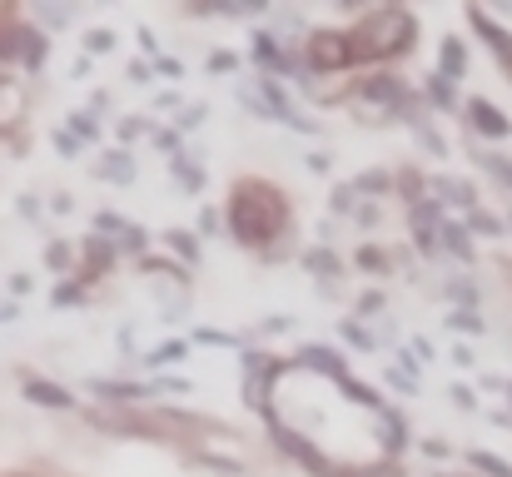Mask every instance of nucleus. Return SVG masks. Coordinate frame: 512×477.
<instances>
[{
  "label": "nucleus",
  "instance_id": "423d86ee",
  "mask_svg": "<svg viewBox=\"0 0 512 477\" xmlns=\"http://www.w3.org/2000/svg\"><path fill=\"white\" fill-rule=\"evenodd\" d=\"M473 25L483 30V40H488V45H493V50H498V55L508 60V70H512V40H508V30H498V25H493L488 15H473Z\"/></svg>",
  "mask_w": 512,
  "mask_h": 477
},
{
  "label": "nucleus",
  "instance_id": "7ed1b4c3",
  "mask_svg": "<svg viewBox=\"0 0 512 477\" xmlns=\"http://www.w3.org/2000/svg\"><path fill=\"white\" fill-rule=\"evenodd\" d=\"M348 60H353V50H348L343 30H314L309 35V65L314 70H343Z\"/></svg>",
  "mask_w": 512,
  "mask_h": 477
},
{
  "label": "nucleus",
  "instance_id": "6e6552de",
  "mask_svg": "<svg viewBox=\"0 0 512 477\" xmlns=\"http://www.w3.org/2000/svg\"><path fill=\"white\" fill-rule=\"evenodd\" d=\"M443 65H448V75H458V65H463V55H458V45H453V40L443 45Z\"/></svg>",
  "mask_w": 512,
  "mask_h": 477
},
{
  "label": "nucleus",
  "instance_id": "20e7f679",
  "mask_svg": "<svg viewBox=\"0 0 512 477\" xmlns=\"http://www.w3.org/2000/svg\"><path fill=\"white\" fill-rule=\"evenodd\" d=\"M468 110H473V125H478L483 135H508V120H503V115H498L488 100H473Z\"/></svg>",
  "mask_w": 512,
  "mask_h": 477
},
{
  "label": "nucleus",
  "instance_id": "39448f33",
  "mask_svg": "<svg viewBox=\"0 0 512 477\" xmlns=\"http://www.w3.org/2000/svg\"><path fill=\"white\" fill-rule=\"evenodd\" d=\"M25 398H30V403H45V408H70V393H60V388H50V383H40V378L25 383Z\"/></svg>",
  "mask_w": 512,
  "mask_h": 477
},
{
  "label": "nucleus",
  "instance_id": "f03ea898",
  "mask_svg": "<svg viewBox=\"0 0 512 477\" xmlns=\"http://www.w3.org/2000/svg\"><path fill=\"white\" fill-rule=\"evenodd\" d=\"M229 224H234V234H239L244 244H264V239L274 234V224H279V204L264 199V194H254V184H249V189L234 194Z\"/></svg>",
  "mask_w": 512,
  "mask_h": 477
},
{
  "label": "nucleus",
  "instance_id": "0eeeda50",
  "mask_svg": "<svg viewBox=\"0 0 512 477\" xmlns=\"http://www.w3.org/2000/svg\"><path fill=\"white\" fill-rule=\"evenodd\" d=\"M473 463H478L483 473H493V477H512V468H508V463H498V458H488V453H478Z\"/></svg>",
  "mask_w": 512,
  "mask_h": 477
},
{
  "label": "nucleus",
  "instance_id": "f257e3e1",
  "mask_svg": "<svg viewBox=\"0 0 512 477\" xmlns=\"http://www.w3.org/2000/svg\"><path fill=\"white\" fill-rule=\"evenodd\" d=\"M408 40H413L408 10H378L348 35V50H353V60H383V55H398Z\"/></svg>",
  "mask_w": 512,
  "mask_h": 477
}]
</instances>
